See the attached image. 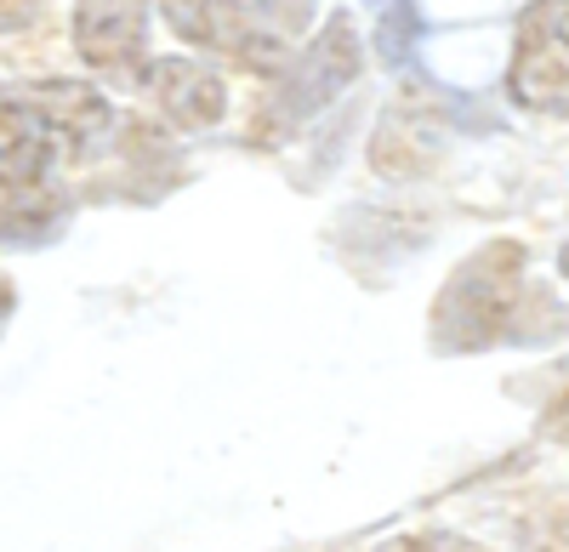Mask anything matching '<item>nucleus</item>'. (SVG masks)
I'll list each match as a JSON object with an SVG mask.
<instances>
[{"instance_id": "1", "label": "nucleus", "mask_w": 569, "mask_h": 552, "mask_svg": "<svg viewBox=\"0 0 569 552\" xmlns=\"http://www.w3.org/2000/svg\"><path fill=\"white\" fill-rule=\"evenodd\" d=\"M114 131V109L91 86L46 80L12 86L0 103V165H7V240H40L63 217V165L86 160Z\"/></svg>"}, {"instance_id": "2", "label": "nucleus", "mask_w": 569, "mask_h": 552, "mask_svg": "<svg viewBox=\"0 0 569 552\" xmlns=\"http://www.w3.org/2000/svg\"><path fill=\"white\" fill-rule=\"evenodd\" d=\"M525 273L530 251L518 240H490L485 251H472L433 302V348L479 353L507 342H552L563 331V313Z\"/></svg>"}, {"instance_id": "3", "label": "nucleus", "mask_w": 569, "mask_h": 552, "mask_svg": "<svg viewBox=\"0 0 569 552\" xmlns=\"http://www.w3.org/2000/svg\"><path fill=\"white\" fill-rule=\"evenodd\" d=\"M160 12L188 46L251 74H279L302 52L297 40L313 23V0H160Z\"/></svg>"}, {"instance_id": "4", "label": "nucleus", "mask_w": 569, "mask_h": 552, "mask_svg": "<svg viewBox=\"0 0 569 552\" xmlns=\"http://www.w3.org/2000/svg\"><path fill=\"white\" fill-rule=\"evenodd\" d=\"M359 34L348 18H330L302 52L284 63L273 74V91H268V103L257 114V143H284L302 120H313L325 103H337L342 98V86L359 80Z\"/></svg>"}, {"instance_id": "5", "label": "nucleus", "mask_w": 569, "mask_h": 552, "mask_svg": "<svg viewBox=\"0 0 569 552\" xmlns=\"http://www.w3.org/2000/svg\"><path fill=\"white\" fill-rule=\"evenodd\" d=\"M507 91L518 109L569 114V0H530L525 7Z\"/></svg>"}, {"instance_id": "6", "label": "nucleus", "mask_w": 569, "mask_h": 552, "mask_svg": "<svg viewBox=\"0 0 569 552\" xmlns=\"http://www.w3.org/2000/svg\"><path fill=\"white\" fill-rule=\"evenodd\" d=\"M74 52L103 74H131L149 52V0H80Z\"/></svg>"}, {"instance_id": "7", "label": "nucleus", "mask_w": 569, "mask_h": 552, "mask_svg": "<svg viewBox=\"0 0 569 552\" xmlns=\"http://www.w3.org/2000/svg\"><path fill=\"white\" fill-rule=\"evenodd\" d=\"M149 86H154L160 114H166L171 126H182V131H206V126H217L222 109H228L222 80L206 74L200 63H188V58H160V63L149 69Z\"/></svg>"}, {"instance_id": "8", "label": "nucleus", "mask_w": 569, "mask_h": 552, "mask_svg": "<svg viewBox=\"0 0 569 552\" xmlns=\"http://www.w3.org/2000/svg\"><path fill=\"white\" fill-rule=\"evenodd\" d=\"M439 160V126L421 103H399L393 114H382V131L370 143V165L382 177H421Z\"/></svg>"}, {"instance_id": "9", "label": "nucleus", "mask_w": 569, "mask_h": 552, "mask_svg": "<svg viewBox=\"0 0 569 552\" xmlns=\"http://www.w3.org/2000/svg\"><path fill=\"white\" fill-rule=\"evenodd\" d=\"M421 34V12L416 0H393V7L382 12V29H376V52H382V63H405L410 46Z\"/></svg>"}, {"instance_id": "10", "label": "nucleus", "mask_w": 569, "mask_h": 552, "mask_svg": "<svg viewBox=\"0 0 569 552\" xmlns=\"http://www.w3.org/2000/svg\"><path fill=\"white\" fill-rule=\"evenodd\" d=\"M382 552H472V546L456 541V535H399V541H388Z\"/></svg>"}, {"instance_id": "11", "label": "nucleus", "mask_w": 569, "mask_h": 552, "mask_svg": "<svg viewBox=\"0 0 569 552\" xmlns=\"http://www.w3.org/2000/svg\"><path fill=\"white\" fill-rule=\"evenodd\" d=\"M541 433H547V439H558V444H569V393H563V399H558V404L547 410Z\"/></svg>"}, {"instance_id": "12", "label": "nucleus", "mask_w": 569, "mask_h": 552, "mask_svg": "<svg viewBox=\"0 0 569 552\" xmlns=\"http://www.w3.org/2000/svg\"><path fill=\"white\" fill-rule=\"evenodd\" d=\"M541 552H569V535H558L552 546H541Z\"/></svg>"}, {"instance_id": "13", "label": "nucleus", "mask_w": 569, "mask_h": 552, "mask_svg": "<svg viewBox=\"0 0 569 552\" xmlns=\"http://www.w3.org/2000/svg\"><path fill=\"white\" fill-rule=\"evenodd\" d=\"M558 268H563V273H569V245H563V251H558Z\"/></svg>"}]
</instances>
